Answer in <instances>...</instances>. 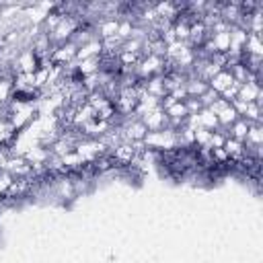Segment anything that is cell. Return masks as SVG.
<instances>
[{
    "label": "cell",
    "instance_id": "cell-2",
    "mask_svg": "<svg viewBox=\"0 0 263 263\" xmlns=\"http://www.w3.org/2000/svg\"><path fill=\"white\" fill-rule=\"evenodd\" d=\"M76 51H78V47H76L72 41H66V43H60V45H53V47H51L49 60H51L53 66L66 68V66H70V64L76 60Z\"/></svg>",
    "mask_w": 263,
    "mask_h": 263
},
{
    "label": "cell",
    "instance_id": "cell-6",
    "mask_svg": "<svg viewBox=\"0 0 263 263\" xmlns=\"http://www.w3.org/2000/svg\"><path fill=\"white\" fill-rule=\"evenodd\" d=\"M101 55H103V41L99 37L80 45L76 51V60H88V58H101Z\"/></svg>",
    "mask_w": 263,
    "mask_h": 263
},
{
    "label": "cell",
    "instance_id": "cell-12",
    "mask_svg": "<svg viewBox=\"0 0 263 263\" xmlns=\"http://www.w3.org/2000/svg\"><path fill=\"white\" fill-rule=\"evenodd\" d=\"M14 95V84H12V76H0V107L8 105L10 99Z\"/></svg>",
    "mask_w": 263,
    "mask_h": 263
},
{
    "label": "cell",
    "instance_id": "cell-3",
    "mask_svg": "<svg viewBox=\"0 0 263 263\" xmlns=\"http://www.w3.org/2000/svg\"><path fill=\"white\" fill-rule=\"evenodd\" d=\"M236 101H242V103H259V105H261V101H263V92H261V84H259V80H249V82L238 84Z\"/></svg>",
    "mask_w": 263,
    "mask_h": 263
},
{
    "label": "cell",
    "instance_id": "cell-10",
    "mask_svg": "<svg viewBox=\"0 0 263 263\" xmlns=\"http://www.w3.org/2000/svg\"><path fill=\"white\" fill-rule=\"evenodd\" d=\"M197 127L208 129V132H216V129H220L216 115H214L210 109H205V107H203L201 111H197Z\"/></svg>",
    "mask_w": 263,
    "mask_h": 263
},
{
    "label": "cell",
    "instance_id": "cell-1",
    "mask_svg": "<svg viewBox=\"0 0 263 263\" xmlns=\"http://www.w3.org/2000/svg\"><path fill=\"white\" fill-rule=\"evenodd\" d=\"M144 148L150 152H173L179 148V138H177V129L173 127H162L158 132H148L142 140Z\"/></svg>",
    "mask_w": 263,
    "mask_h": 263
},
{
    "label": "cell",
    "instance_id": "cell-13",
    "mask_svg": "<svg viewBox=\"0 0 263 263\" xmlns=\"http://www.w3.org/2000/svg\"><path fill=\"white\" fill-rule=\"evenodd\" d=\"M134 27H136V23L134 21H129V18H119V23H117V39H121V41H127L129 37H132V33H134Z\"/></svg>",
    "mask_w": 263,
    "mask_h": 263
},
{
    "label": "cell",
    "instance_id": "cell-8",
    "mask_svg": "<svg viewBox=\"0 0 263 263\" xmlns=\"http://www.w3.org/2000/svg\"><path fill=\"white\" fill-rule=\"evenodd\" d=\"M242 53L255 55V58H263V39H261V35L249 33V35H247V41H245Z\"/></svg>",
    "mask_w": 263,
    "mask_h": 263
},
{
    "label": "cell",
    "instance_id": "cell-14",
    "mask_svg": "<svg viewBox=\"0 0 263 263\" xmlns=\"http://www.w3.org/2000/svg\"><path fill=\"white\" fill-rule=\"evenodd\" d=\"M12 183H14V177L10 173H6V171L0 168V195H6Z\"/></svg>",
    "mask_w": 263,
    "mask_h": 263
},
{
    "label": "cell",
    "instance_id": "cell-7",
    "mask_svg": "<svg viewBox=\"0 0 263 263\" xmlns=\"http://www.w3.org/2000/svg\"><path fill=\"white\" fill-rule=\"evenodd\" d=\"M216 119H218V125H220V129H228L236 119H238V113H236V109L232 107V103H226L218 113H216Z\"/></svg>",
    "mask_w": 263,
    "mask_h": 263
},
{
    "label": "cell",
    "instance_id": "cell-5",
    "mask_svg": "<svg viewBox=\"0 0 263 263\" xmlns=\"http://www.w3.org/2000/svg\"><path fill=\"white\" fill-rule=\"evenodd\" d=\"M234 82H236V80L232 78V74H230L228 70H220L216 76H212V78L208 80V86H210L214 92L222 95V92H224L226 88H230Z\"/></svg>",
    "mask_w": 263,
    "mask_h": 263
},
{
    "label": "cell",
    "instance_id": "cell-9",
    "mask_svg": "<svg viewBox=\"0 0 263 263\" xmlns=\"http://www.w3.org/2000/svg\"><path fill=\"white\" fill-rule=\"evenodd\" d=\"M242 144H245V148H259L263 144V125L261 123H251Z\"/></svg>",
    "mask_w": 263,
    "mask_h": 263
},
{
    "label": "cell",
    "instance_id": "cell-11",
    "mask_svg": "<svg viewBox=\"0 0 263 263\" xmlns=\"http://www.w3.org/2000/svg\"><path fill=\"white\" fill-rule=\"evenodd\" d=\"M249 121L247 119H242V117H238L228 129H226V136L228 138H234V140H238V142H245V138H247V132H249Z\"/></svg>",
    "mask_w": 263,
    "mask_h": 263
},
{
    "label": "cell",
    "instance_id": "cell-4",
    "mask_svg": "<svg viewBox=\"0 0 263 263\" xmlns=\"http://www.w3.org/2000/svg\"><path fill=\"white\" fill-rule=\"evenodd\" d=\"M140 121L144 123V127H146L148 132H158V129H162V127H168V119H166V113H164L162 107H156V109H152L150 113L142 115Z\"/></svg>",
    "mask_w": 263,
    "mask_h": 263
}]
</instances>
